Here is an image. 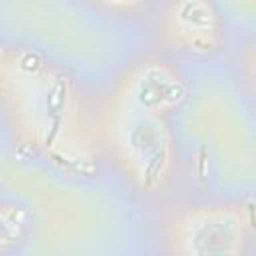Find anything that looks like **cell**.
<instances>
[{
    "mask_svg": "<svg viewBox=\"0 0 256 256\" xmlns=\"http://www.w3.org/2000/svg\"><path fill=\"white\" fill-rule=\"evenodd\" d=\"M200 226L190 230L184 242L192 252H232L238 246V230L236 222L218 216V218H204L198 222Z\"/></svg>",
    "mask_w": 256,
    "mask_h": 256,
    "instance_id": "6da1fadb",
    "label": "cell"
}]
</instances>
